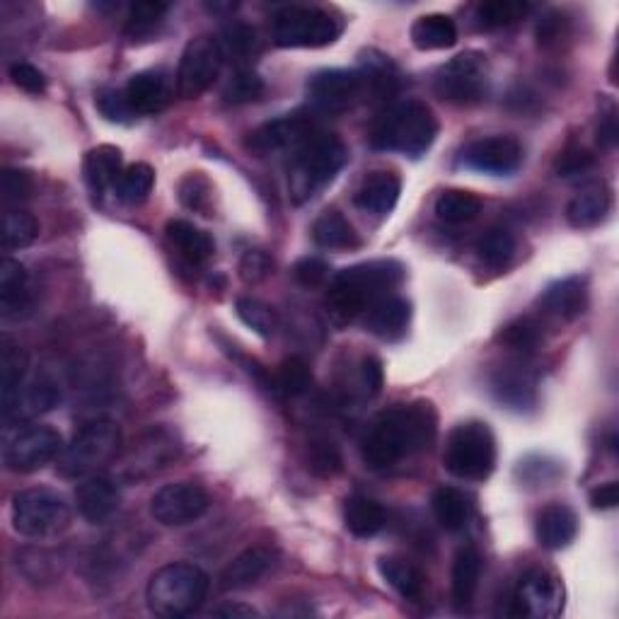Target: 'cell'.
Wrapping results in <instances>:
<instances>
[{"instance_id":"1","label":"cell","mask_w":619,"mask_h":619,"mask_svg":"<svg viewBox=\"0 0 619 619\" xmlns=\"http://www.w3.org/2000/svg\"><path fill=\"white\" fill-rule=\"evenodd\" d=\"M438 436V414L431 402H409L378 414L363 438V460L373 470H390L402 460L431 450Z\"/></svg>"},{"instance_id":"2","label":"cell","mask_w":619,"mask_h":619,"mask_svg":"<svg viewBox=\"0 0 619 619\" xmlns=\"http://www.w3.org/2000/svg\"><path fill=\"white\" fill-rule=\"evenodd\" d=\"M404 279V267L395 259H373L339 271L327 291V310L337 323H353L378 301L392 295Z\"/></svg>"},{"instance_id":"3","label":"cell","mask_w":619,"mask_h":619,"mask_svg":"<svg viewBox=\"0 0 619 619\" xmlns=\"http://www.w3.org/2000/svg\"><path fill=\"white\" fill-rule=\"evenodd\" d=\"M438 119L421 100H402L375 119L371 146L383 153H399L404 158H421L436 143Z\"/></svg>"},{"instance_id":"4","label":"cell","mask_w":619,"mask_h":619,"mask_svg":"<svg viewBox=\"0 0 619 619\" xmlns=\"http://www.w3.org/2000/svg\"><path fill=\"white\" fill-rule=\"evenodd\" d=\"M349 162V148L339 136L315 131L305 143L293 150L291 162V194L303 204L325 189Z\"/></svg>"},{"instance_id":"5","label":"cell","mask_w":619,"mask_h":619,"mask_svg":"<svg viewBox=\"0 0 619 619\" xmlns=\"http://www.w3.org/2000/svg\"><path fill=\"white\" fill-rule=\"evenodd\" d=\"M211 581L204 569L187 562H172L155 571L146 586L148 610L158 617L180 619L204 605Z\"/></svg>"},{"instance_id":"6","label":"cell","mask_w":619,"mask_h":619,"mask_svg":"<svg viewBox=\"0 0 619 619\" xmlns=\"http://www.w3.org/2000/svg\"><path fill=\"white\" fill-rule=\"evenodd\" d=\"M119 450H122V428L110 419L90 421L64 446L56 470L66 480H86L106 468Z\"/></svg>"},{"instance_id":"7","label":"cell","mask_w":619,"mask_h":619,"mask_svg":"<svg viewBox=\"0 0 619 619\" xmlns=\"http://www.w3.org/2000/svg\"><path fill=\"white\" fill-rule=\"evenodd\" d=\"M446 470L458 480L484 482L496 468V438L489 424L464 421L450 431L443 452Z\"/></svg>"},{"instance_id":"8","label":"cell","mask_w":619,"mask_h":619,"mask_svg":"<svg viewBox=\"0 0 619 619\" xmlns=\"http://www.w3.org/2000/svg\"><path fill=\"white\" fill-rule=\"evenodd\" d=\"M341 20L323 8L289 5L271 20V40L281 49H319L337 42Z\"/></svg>"},{"instance_id":"9","label":"cell","mask_w":619,"mask_h":619,"mask_svg":"<svg viewBox=\"0 0 619 619\" xmlns=\"http://www.w3.org/2000/svg\"><path fill=\"white\" fill-rule=\"evenodd\" d=\"M10 518L22 538L44 540L70 526V506L58 492L40 486V489H25L13 496Z\"/></svg>"},{"instance_id":"10","label":"cell","mask_w":619,"mask_h":619,"mask_svg":"<svg viewBox=\"0 0 619 619\" xmlns=\"http://www.w3.org/2000/svg\"><path fill=\"white\" fill-rule=\"evenodd\" d=\"M64 450V438L56 428L46 424H34L20 431L8 440L3 462L10 472L15 474H32L46 464L58 460Z\"/></svg>"},{"instance_id":"11","label":"cell","mask_w":619,"mask_h":619,"mask_svg":"<svg viewBox=\"0 0 619 619\" xmlns=\"http://www.w3.org/2000/svg\"><path fill=\"white\" fill-rule=\"evenodd\" d=\"M486 56L480 52H464L438 70L434 88L440 100L452 104H474L486 92Z\"/></svg>"},{"instance_id":"12","label":"cell","mask_w":619,"mask_h":619,"mask_svg":"<svg viewBox=\"0 0 619 619\" xmlns=\"http://www.w3.org/2000/svg\"><path fill=\"white\" fill-rule=\"evenodd\" d=\"M221 42L213 37H196L184 46L180 68H177V94L182 100H196L204 94L223 68Z\"/></svg>"},{"instance_id":"13","label":"cell","mask_w":619,"mask_h":619,"mask_svg":"<svg viewBox=\"0 0 619 619\" xmlns=\"http://www.w3.org/2000/svg\"><path fill=\"white\" fill-rule=\"evenodd\" d=\"M368 90L363 70L327 68L307 80V98L319 114H341L361 100Z\"/></svg>"},{"instance_id":"14","label":"cell","mask_w":619,"mask_h":619,"mask_svg":"<svg viewBox=\"0 0 619 619\" xmlns=\"http://www.w3.org/2000/svg\"><path fill=\"white\" fill-rule=\"evenodd\" d=\"M209 506V494L194 482L165 484L150 496V516L165 528L189 526L204 516Z\"/></svg>"},{"instance_id":"15","label":"cell","mask_w":619,"mask_h":619,"mask_svg":"<svg viewBox=\"0 0 619 619\" xmlns=\"http://www.w3.org/2000/svg\"><path fill=\"white\" fill-rule=\"evenodd\" d=\"M564 607V586L544 569H532L520 578V586L510 600L508 615L516 617H556Z\"/></svg>"},{"instance_id":"16","label":"cell","mask_w":619,"mask_h":619,"mask_svg":"<svg viewBox=\"0 0 619 619\" xmlns=\"http://www.w3.org/2000/svg\"><path fill=\"white\" fill-rule=\"evenodd\" d=\"M462 168L489 177H510L522 165V146L514 136H486L472 140L460 155Z\"/></svg>"},{"instance_id":"17","label":"cell","mask_w":619,"mask_h":619,"mask_svg":"<svg viewBox=\"0 0 619 619\" xmlns=\"http://www.w3.org/2000/svg\"><path fill=\"white\" fill-rule=\"evenodd\" d=\"M317 131L313 116L307 114H285L273 122L261 124L247 138V148L257 155H271L281 150H295Z\"/></svg>"},{"instance_id":"18","label":"cell","mask_w":619,"mask_h":619,"mask_svg":"<svg viewBox=\"0 0 619 619\" xmlns=\"http://www.w3.org/2000/svg\"><path fill=\"white\" fill-rule=\"evenodd\" d=\"M124 98L136 116L158 114L172 100V80L162 68L140 70L126 82Z\"/></svg>"},{"instance_id":"19","label":"cell","mask_w":619,"mask_h":619,"mask_svg":"<svg viewBox=\"0 0 619 619\" xmlns=\"http://www.w3.org/2000/svg\"><path fill=\"white\" fill-rule=\"evenodd\" d=\"M30 359L25 349L3 337L0 339V399H3V419L8 421L20 409V402L25 397Z\"/></svg>"},{"instance_id":"20","label":"cell","mask_w":619,"mask_h":619,"mask_svg":"<svg viewBox=\"0 0 619 619\" xmlns=\"http://www.w3.org/2000/svg\"><path fill=\"white\" fill-rule=\"evenodd\" d=\"M540 310L544 315L562 323H571V319L581 317L588 307V279L586 277H566L547 285L542 291Z\"/></svg>"},{"instance_id":"21","label":"cell","mask_w":619,"mask_h":619,"mask_svg":"<svg viewBox=\"0 0 619 619\" xmlns=\"http://www.w3.org/2000/svg\"><path fill=\"white\" fill-rule=\"evenodd\" d=\"M122 504V492L110 477H100V474H92L86 477L76 489V506L78 514L86 518L92 526H100V522L110 520Z\"/></svg>"},{"instance_id":"22","label":"cell","mask_w":619,"mask_h":619,"mask_svg":"<svg viewBox=\"0 0 619 619\" xmlns=\"http://www.w3.org/2000/svg\"><path fill=\"white\" fill-rule=\"evenodd\" d=\"M277 564V552L269 547H249L243 554H237L233 562L221 571L218 586L221 590H245L265 578Z\"/></svg>"},{"instance_id":"23","label":"cell","mask_w":619,"mask_h":619,"mask_svg":"<svg viewBox=\"0 0 619 619\" xmlns=\"http://www.w3.org/2000/svg\"><path fill=\"white\" fill-rule=\"evenodd\" d=\"M32 307L30 277L25 265L5 257L0 261V313L5 319H20Z\"/></svg>"},{"instance_id":"24","label":"cell","mask_w":619,"mask_h":619,"mask_svg":"<svg viewBox=\"0 0 619 619\" xmlns=\"http://www.w3.org/2000/svg\"><path fill=\"white\" fill-rule=\"evenodd\" d=\"M399 194H402L399 177L395 172L378 170L368 175L359 192H356V206L365 213H373L378 218H385L395 211Z\"/></svg>"},{"instance_id":"25","label":"cell","mask_w":619,"mask_h":619,"mask_svg":"<svg viewBox=\"0 0 619 619\" xmlns=\"http://www.w3.org/2000/svg\"><path fill=\"white\" fill-rule=\"evenodd\" d=\"M534 532H538V542L544 550H564L578 534V518L574 508L566 504H550L540 510L538 522H534Z\"/></svg>"},{"instance_id":"26","label":"cell","mask_w":619,"mask_h":619,"mask_svg":"<svg viewBox=\"0 0 619 619\" xmlns=\"http://www.w3.org/2000/svg\"><path fill=\"white\" fill-rule=\"evenodd\" d=\"M492 390L502 404H508L510 409H528L538 402V392H534V378L526 365L510 363L502 365L492 375Z\"/></svg>"},{"instance_id":"27","label":"cell","mask_w":619,"mask_h":619,"mask_svg":"<svg viewBox=\"0 0 619 619\" xmlns=\"http://www.w3.org/2000/svg\"><path fill=\"white\" fill-rule=\"evenodd\" d=\"M165 235H168V243L177 249V255L182 259H187L189 265H204L216 252V243H213V237L196 228L194 223L182 221V218H175L168 223V228H165Z\"/></svg>"},{"instance_id":"28","label":"cell","mask_w":619,"mask_h":619,"mask_svg":"<svg viewBox=\"0 0 619 619\" xmlns=\"http://www.w3.org/2000/svg\"><path fill=\"white\" fill-rule=\"evenodd\" d=\"M610 204H612L610 189H607L603 182H590L569 201L566 221L569 225H574V228L581 230L593 228V225H598L607 216Z\"/></svg>"},{"instance_id":"29","label":"cell","mask_w":619,"mask_h":619,"mask_svg":"<svg viewBox=\"0 0 619 619\" xmlns=\"http://www.w3.org/2000/svg\"><path fill=\"white\" fill-rule=\"evenodd\" d=\"M412 305L399 295H387L368 310V329L380 339H399L409 327Z\"/></svg>"},{"instance_id":"30","label":"cell","mask_w":619,"mask_h":619,"mask_svg":"<svg viewBox=\"0 0 619 619\" xmlns=\"http://www.w3.org/2000/svg\"><path fill=\"white\" fill-rule=\"evenodd\" d=\"M482 578V554L477 552V547H460L455 554V562H452V603H455L458 610L462 607H470L474 595H477Z\"/></svg>"},{"instance_id":"31","label":"cell","mask_w":619,"mask_h":619,"mask_svg":"<svg viewBox=\"0 0 619 619\" xmlns=\"http://www.w3.org/2000/svg\"><path fill=\"white\" fill-rule=\"evenodd\" d=\"M385 508L371 496L353 494L347 498V504H344V526H347L353 538H375V534L385 528Z\"/></svg>"},{"instance_id":"32","label":"cell","mask_w":619,"mask_h":619,"mask_svg":"<svg viewBox=\"0 0 619 619\" xmlns=\"http://www.w3.org/2000/svg\"><path fill=\"white\" fill-rule=\"evenodd\" d=\"M122 172V150L114 146L92 148L82 162V175H86L92 194H104L106 189H114Z\"/></svg>"},{"instance_id":"33","label":"cell","mask_w":619,"mask_h":619,"mask_svg":"<svg viewBox=\"0 0 619 619\" xmlns=\"http://www.w3.org/2000/svg\"><path fill=\"white\" fill-rule=\"evenodd\" d=\"M378 571L390 588H395L404 600H421L426 588L424 571L402 556H380Z\"/></svg>"},{"instance_id":"34","label":"cell","mask_w":619,"mask_h":619,"mask_svg":"<svg viewBox=\"0 0 619 619\" xmlns=\"http://www.w3.org/2000/svg\"><path fill=\"white\" fill-rule=\"evenodd\" d=\"M409 37L419 52H440L458 44V27L452 18L431 13L414 22Z\"/></svg>"},{"instance_id":"35","label":"cell","mask_w":619,"mask_h":619,"mask_svg":"<svg viewBox=\"0 0 619 619\" xmlns=\"http://www.w3.org/2000/svg\"><path fill=\"white\" fill-rule=\"evenodd\" d=\"M431 510L438 526L448 532H460L470 522L472 504L470 496L455 486H440L431 496Z\"/></svg>"},{"instance_id":"36","label":"cell","mask_w":619,"mask_h":619,"mask_svg":"<svg viewBox=\"0 0 619 619\" xmlns=\"http://www.w3.org/2000/svg\"><path fill=\"white\" fill-rule=\"evenodd\" d=\"M482 213V199L468 189H446L436 199V216L440 223L462 225L474 221Z\"/></svg>"},{"instance_id":"37","label":"cell","mask_w":619,"mask_h":619,"mask_svg":"<svg viewBox=\"0 0 619 619\" xmlns=\"http://www.w3.org/2000/svg\"><path fill=\"white\" fill-rule=\"evenodd\" d=\"M313 240L323 249H351L359 245V235L339 211H325L313 223Z\"/></svg>"},{"instance_id":"38","label":"cell","mask_w":619,"mask_h":619,"mask_svg":"<svg viewBox=\"0 0 619 619\" xmlns=\"http://www.w3.org/2000/svg\"><path fill=\"white\" fill-rule=\"evenodd\" d=\"M474 252H477L484 267L496 271L504 269L510 265V259L516 255V235L504 228V225H496V228H489L480 237Z\"/></svg>"},{"instance_id":"39","label":"cell","mask_w":619,"mask_h":619,"mask_svg":"<svg viewBox=\"0 0 619 619\" xmlns=\"http://www.w3.org/2000/svg\"><path fill=\"white\" fill-rule=\"evenodd\" d=\"M153 187H155V172L150 165L134 162L122 172V177H119L114 192L122 204L138 206L150 196Z\"/></svg>"},{"instance_id":"40","label":"cell","mask_w":619,"mask_h":619,"mask_svg":"<svg viewBox=\"0 0 619 619\" xmlns=\"http://www.w3.org/2000/svg\"><path fill=\"white\" fill-rule=\"evenodd\" d=\"M313 387V371H310V363L303 359V356H289L281 365L277 380H273V392L279 395L295 399L303 397Z\"/></svg>"},{"instance_id":"41","label":"cell","mask_w":619,"mask_h":619,"mask_svg":"<svg viewBox=\"0 0 619 619\" xmlns=\"http://www.w3.org/2000/svg\"><path fill=\"white\" fill-rule=\"evenodd\" d=\"M530 13V5L522 0H486L477 5V25L482 30H504L516 25Z\"/></svg>"},{"instance_id":"42","label":"cell","mask_w":619,"mask_h":619,"mask_svg":"<svg viewBox=\"0 0 619 619\" xmlns=\"http://www.w3.org/2000/svg\"><path fill=\"white\" fill-rule=\"evenodd\" d=\"M3 249L13 252V249H25L40 237V223L30 211L22 209H8L3 216Z\"/></svg>"},{"instance_id":"43","label":"cell","mask_w":619,"mask_h":619,"mask_svg":"<svg viewBox=\"0 0 619 619\" xmlns=\"http://www.w3.org/2000/svg\"><path fill=\"white\" fill-rule=\"evenodd\" d=\"M267 86L252 68H237L235 74L228 78L223 88V102L233 104V106H243V104H252L265 98Z\"/></svg>"},{"instance_id":"44","label":"cell","mask_w":619,"mask_h":619,"mask_svg":"<svg viewBox=\"0 0 619 619\" xmlns=\"http://www.w3.org/2000/svg\"><path fill=\"white\" fill-rule=\"evenodd\" d=\"M218 42L223 56L235 61L237 68H245L243 64L257 52V32L245 25V22H230V25H225L223 37Z\"/></svg>"},{"instance_id":"45","label":"cell","mask_w":619,"mask_h":619,"mask_svg":"<svg viewBox=\"0 0 619 619\" xmlns=\"http://www.w3.org/2000/svg\"><path fill=\"white\" fill-rule=\"evenodd\" d=\"M235 313L249 329L255 331V335L265 337V339L273 337V331L279 329L277 313H273V310L267 303L257 301V297H249V295L237 297Z\"/></svg>"},{"instance_id":"46","label":"cell","mask_w":619,"mask_h":619,"mask_svg":"<svg viewBox=\"0 0 619 619\" xmlns=\"http://www.w3.org/2000/svg\"><path fill=\"white\" fill-rule=\"evenodd\" d=\"M540 339H542L540 325L530 317L514 319V323H508L496 337L498 344H504V347L518 353H532L540 347Z\"/></svg>"},{"instance_id":"47","label":"cell","mask_w":619,"mask_h":619,"mask_svg":"<svg viewBox=\"0 0 619 619\" xmlns=\"http://www.w3.org/2000/svg\"><path fill=\"white\" fill-rule=\"evenodd\" d=\"M168 5L158 3V0H140V3H134L128 10L126 18V34L128 37H146L155 27L160 25L162 18L168 15Z\"/></svg>"},{"instance_id":"48","label":"cell","mask_w":619,"mask_h":619,"mask_svg":"<svg viewBox=\"0 0 619 619\" xmlns=\"http://www.w3.org/2000/svg\"><path fill=\"white\" fill-rule=\"evenodd\" d=\"M307 468L317 477H335L341 472V452L327 438H317L307 448Z\"/></svg>"},{"instance_id":"49","label":"cell","mask_w":619,"mask_h":619,"mask_svg":"<svg viewBox=\"0 0 619 619\" xmlns=\"http://www.w3.org/2000/svg\"><path fill=\"white\" fill-rule=\"evenodd\" d=\"M30 412L40 414V412H52L61 404V390L54 383L49 375H37L32 380L25 390V397Z\"/></svg>"},{"instance_id":"50","label":"cell","mask_w":619,"mask_h":619,"mask_svg":"<svg viewBox=\"0 0 619 619\" xmlns=\"http://www.w3.org/2000/svg\"><path fill=\"white\" fill-rule=\"evenodd\" d=\"M0 192H3V204L13 206L27 201L34 192V180L27 170L20 168H5L3 177H0Z\"/></svg>"},{"instance_id":"51","label":"cell","mask_w":619,"mask_h":619,"mask_svg":"<svg viewBox=\"0 0 619 619\" xmlns=\"http://www.w3.org/2000/svg\"><path fill=\"white\" fill-rule=\"evenodd\" d=\"M595 165V155L588 148L581 146H569L562 153L556 155L554 160V172L564 180H571V177H581L586 175Z\"/></svg>"},{"instance_id":"52","label":"cell","mask_w":619,"mask_h":619,"mask_svg":"<svg viewBox=\"0 0 619 619\" xmlns=\"http://www.w3.org/2000/svg\"><path fill=\"white\" fill-rule=\"evenodd\" d=\"M180 201L189 209L196 213L209 211L211 204V184L201 172H192L187 175L184 180L180 182Z\"/></svg>"},{"instance_id":"53","label":"cell","mask_w":619,"mask_h":619,"mask_svg":"<svg viewBox=\"0 0 619 619\" xmlns=\"http://www.w3.org/2000/svg\"><path fill=\"white\" fill-rule=\"evenodd\" d=\"M293 279L303 285V289H317L329 279V265L319 257H303L293 265Z\"/></svg>"},{"instance_id":"54","label":"cell","mask_w":619,"mask_h":619,"mask_svg":"<svg viewBox=\"0 0 619 619\" xmlns=\"http://www.w3.org/2000/svg\"><path fill=\"white\" fill-rule=\"evenodd\" d=\"M273 271V259L265 249H247L240 259V277L245 283L265 281Z\"/></svg>"},{"instance_id":"55","label":"cell","mask_w":619,"mask_h":619,"mask_svg":"<svg viewBox=\"0 0 619 619\" xmlns=\"http://www.w3.org/2000/svg\"><path fill=\"white\" fill-rule=\"evenodd\" d=\"M98 110L104 119H110L114 124H128L131 119L136 116L124 98V90H110L98 94Z\"/></svg>"},{"instance_id":"56","label":"cell","mask_w":619,"mask_h":619,"mask_svg":"<svg viewBox=\"0 0 619 619\" xmlns=\"http://www.w3.org/2000/svg\"><path fill=\"white\" fill-rule=\"evenodd\" d=\"M10 78H13L20 90H25L30 94H42L46 90L44 74L32 64H13L10 66Z\"/></svg>"},{"instance_id":"57","label":"cell","mask_w":619,"mask_h":619,"mask_svg":"<svg viewBox=\"0 0 619 619\" xmlns=\"http://www.w3.org/2000/svg\"><path fill=\"white\" fill-rule=\"evenodd\" d=\"M566 34V18L562 13H550L540 20L538 42L540 46H554Z\"/></svg>"},{"instance_id":"58","label":"cell","mask_w":619,"mask_h":619,"mask_svg":"<svg viewBox=\"0 0 619 619\" xmlns=\"http://www.w3.org/2000/svg\"><path fill=\"white\" fill-rule=\"evenodd\" d=\"M361 380H363V387L368 395H380V390L385 385V371H383V363L375 356H365L363 363H361Z\"/></svg>"},{"instance_id":"59","label":"cell","mask_w":619,"mask_h":619,"mask_svg":"<svg viewBox=\"0 0 619 619\" xmlns=\"http://www.w3.org/2000/svg\"><path fill=\"white\" fill-rule=\"evenodd\" d=\"M619 504V484L612 482H605L600 486H595L590 492V506L595 510H612Z\"/></svg>"},{"instance_id":"60","label":"cell","mask_w":619,"mask_h":619,"mask_svg":"<svg viewBox=\"0 0 619 619\" xmlns=\"http://www.w3.org/2000/svg\"><path fill=\"white\" fill-rule=\"evenodd\" d=\"M617 138H619V128H617V116L615 114H607L600 126H598V143L605 150H612L617 146Z\"/></svg>"},{"instance_id":"61","label":"cell","mask_w":619,"mask_h":619,"mask_svg":"<svg viewBox=\"0 0 619 619\" xmlns=\"http://www.w3.org/2000/svg\"><path fill=\"white\" fill-rule=\"evenodd\" d=\"M213 615H221V617H257L259 612L255 610V607H249V605L230 603V605L218 607V610H213Z\"/></svg>"}]
</instances>
